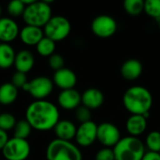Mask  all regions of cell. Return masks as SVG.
I'll list each match as a JSON object with an SVG mask.
<instances>
[{"instance_id": "6da1fadb", "label": "cell", "mask_w": 160, "mask_h": 160, "mask_svg": "<svg viewBox=\"0 0 160 160\" xmlns=\"http://www.w3.org/2000/svg\"><path fill=\"white\" fill-rule=\"evenodd\" d=\"M60 113L57 106L52 102L43 100H34L25 111V120L32 129L38 131H49L54 128L59 122Z\"/></svg>"}, {"instance_id": "4dcf8cb0", "label": "cell", "mask_w": 160, "mask_h": 160, "mask_svg": "<svg viewBox=\"0 0 160 160\" xmlns=\"http://www.w3.org/2000/svg\"><path fill=\"white\" fill-rule=\"evenodd\" d=\"M48 64H49V67L53 69L54 71H57L61 68H64L65 66V60H64V57L59 54V53H53L52 56L49 57L48 59Z\"/></svg>"}, {"instance_id": "ba28073f", "label": "cell", "mask_w": 160, "mask_h": 160, "mask_svg": "<svg viewBox=\"0 0 160 160\" xmlns=\"http://www.w3.org/2000/svg\"><path fill=\"white\" fill-rule=\"evenodd\" d=\"M53 86L52 80L45 76H38L24 84L22 89L29 93L35 100H43L52 94Z\"/></svg>"}, {"instance_id": "1f68e13d", "label": "cell", "mask_w": 160, "mask_h": 160, "mask_svg": "<svg viewBox=\"0 0 160 160\" xmlns=\"http://www.w3.org/2000/svg\"><path fill=\"white\" fill-rule=\"evenodd\" d=\"M10 82L15 87H17L18 89L19 88H22L24 86V84H26L28 82L27 76H26L25 73L16 71V72H14L12 74V76H11V82Z\"/></svg>"}, {"instance_id": "ac0fdd59", "label": "cell", "mask_w": 160, "mask_h": 160, "mask_svg": "<svg viewBox=\"0 0 160 160\" xmlns=\"http://www.w3.org/2000/svg\"><path fill=\"white\" fill-rule=\"evenodd\" d=\"M104 95L98 88H88L82 94V104L90 110H96L102 106Z\"/></svg>"}, {"instance_id": "5bb4252c", "label": "cell", "mask_w": 160, "mask_h": 160, "mask_svg": "<svg viewBox=\"0 0 160 160\" xmlns=\"http://www.w3.org/2000/svg\"><path fill=\"white\" fill-rule=\"evenodd\" d=\"M52 82L54 85L62 90L72 89L77 83V76L73 70L63 68L57 71H54Z\"/></svg>"}, {"instance_id": "8fae6325", "label": "cell", "mask_w": 160, "mask_h": 160, "mask_svg": "<svg viewBox=\"0 0 160 160\" xmlns=\"http://www.w3.org/2000/svg\"><path fill=\"white\" fill-rule=\"evenodd\" d=\"M75 140L82 147L92 145L98 140V125L93 121L81 124L77 128Z\"/></svg>"}, {"instance_id": "83f0119b", "label": "cell", "mask_w": 160, "mask_h": 160, "mask_svg": "<svg viewBox=\"0 0 160 160\" xmlns=\"http://www.w3.org/2000/svg\"><path fill=\"white\" fill-rule=\"evenodd\" d=\"M145 13L154 19H160V0H146L144 1Z\"/></svg>"}, {"instance_id": "f546056e", "label": "cell", "mask_w": 160, "mask_h": 160, "mask_svg": "<svg viewBox=\"0 0 160 160\" xmlns=\"http://www.w3.org/2000/svg\"><path fill=\"white\" fill-rule=\"evenodd\" d=\"M75 118L77 119V121H79L81 124L92 121V113H91V110L86 108L83 105L79 106L76 110H75Z\"/></svg>"}, {"instance_id": "d6a6232c", "label": "cell", "mask_w": 160, "mask_h": 160, "mask_svg": "<svg viewBox=\"0 0 160 160\" xmlns=\"http://www.w3.org/2000/svg\"><path fill=\"white\" fill-rule=\"evenodd\" d=\"M95 160H115L113 149L104 147L97 153Z\"/></svg>"}, {"instance_id": "3957f363", "label": "cell", "mask_w": 160, "mask_h": 160, "mask_svg": "<svg viewBox=\"0 0 160 160\" xmlns=\"http://www.w3.org/2000/svg\"><path fill=\"white\" fill-rule=\"evenodd\" d=\"M112 149L115 160H142L146 153L144 143L132 136L121 139Z\"/></svg>"}, {"instance_id": "e575fe53", "label": "cell", "mask_w": 160, "mask_h": 160, "mask_svg": "<svg viewBox=\"0 0 160 160\" xmlns=\"http://www.w3.org/2000/svg\"><path fill=\"white\" fill-rule=\"evenodd\" d=\"M8 140H9V138L8 136V133L4 130L0 129V151L3 150L4 146L6 145V143L8 142Z\"/></svg>"}, {"instance_id": "9c48e42d", "label": "cell", "mask_w": 160, "mask_h": 160, "mask_svg": "<svg viewBox=\"0 0 160 160\" xmlns=\"http://www.w3.org/2000/svg\"><path fill=\"white\" fill-rule=\"evenodd\" d=\"M92 32L98 38H108L113 36L117 31V22L107 14H101L94 18L91 22Z\"/></svg>"}, {"instance_id": "74e56055", "label": "cell", "mask_w": 160, "mask_h": 160, "mask_svg": "<svg viewBox=\"0 0 160 160\" xmlns=\"http://www.w3.org/2000/svg\"><path fill=\"white\" fill-rule=\"evenodd\" d=\"M0 111H1V105H0ZM1 113V112H0Z\"/></svg>"}, {"instance_id": "e0dca14e", "label": "cell", "mask_w": 160, "mask_h": 160, "mask_svg": "<svg viewBox=\"0 0 160 160\" xmlns=\"http://www.w3.org/2000/svg\"><path fill=\"white\" fill-rule=\"evenodd\" d=\"M122 77L128 81H135L141 77L142 73V64L140 60L130 58L125 61L120 68Z\"/></svg>"}, {"instance_id": "277c9868", "label": "cell", "mask_w": 160, "mask_h": 160, "mask_svg": "<svg viewBox=\"0 0 160 160\" xmlns=\"http://www.w3.org/2000/svg\"><path fill=\"white\" fill-rule=\"evenodd\" d=\"M47 160H82V154L71 142L54 139L47 146Z\"/></svg>"}, {"instance_id": "7a4b0ae2", "label": "cell", "mask_w": 160, "mask_h": 160, "mask_svg": "<svg viewBox=\"0 0 160 160\" xmlns=\"http://www.w3.org/2000/svg\"><path fill=\"white\" fill-rule=\"evenodd\" d=\"M123 104L131 114L144 115L152 108L153 96L147 88L141 85H134L125 92Z\"/></svg>"}, {"instance_id": "484cf974", "label": "cell", "mask_w": 160, "mask_h": 160, "mask_svg": "<svg viewBox=\"0 0 160 160\" xmlns=\"http://www.w3.org/2000/svg\"><path fill=\"white\" fill-rule=\"evenodd\" d=\"M146 147L150 152L160 153V132L158 130L151 131L145 140Z\"/></svg>"}, {"instance_id": "2e32d148", "label": "cell", "mask_w": 160, "mask_h": 160, "mask_svg": "<svg viewBox=\"0 0 160 160\" xmlns=\"http://www.w3.org/2000/svg\"><path fill=\"white\" fill-rule=\"evenodd\" d=\"M34 66H35V56L31 51L22 49L20 50L18 52H16L15 61H14V67L16 68V71L26 74L32 70Z\"/></svg>"}, {"instance_id": "d6986e66", "label": "cell", "mask_w": 160, "mask_h": 160, "mask_svg": "<svg viewBox=\"0 0 160 160\" xmlns=\"http://www.w3.org/2000/svg\"><path fill=\"white\" fill-rule=\"evenodd\" d=\"M147 128V119L143 115L131 114L126 123V128L129 136L139 137L143 134Z\"/></svg>"}, {"instance_id": "4316f807", "label": "cell", "mask_w": 160, "mask_h": 160, "mask_svg": "<svg viewBox=\"0 0 160 160\" xmlns=\"http://www.w3.org/2000/svg\"><path fill=\"white\" fill-rule=\"evenodd\" d=\"M8 13L9 14L10 18H18L20 16L22 17L25 6L22 3V0H12L8 4Z\"/></svg>"}, {"instance_id": "603a6c76", "label": "cell", "mask_w": 160, "mask_h": 160, "mask_svg": "<svg viewBox=\"0 0 160 160\" xmlns=\"http://www.w3.org/2000/svg\"><path fill=\"white\" fill-rule=\"evenodd\" d=\"M55 48H56V45H55V42L48 38H46L44 36V38L38 43V45L36 46V49H37V52L40 55V56H43V57H50L52 56L55 51Z\"/></svg>"}, {"instance_id": "30bf717a", "label": "cell", "mask_w": 160, "mask_h": 160, "mask_svg": "<svg viewBox=\"0 0 160 160\" xmlns=\"http://www.w3.org/2000/svg\"><path fill=\"white\" fill-rule=\"evenodd\" d=\"M121 133L117 126L104 122L98 126V141L107 148H113L121 140Z\"/></svg>"}, {"instance_id": "f1b7e54d", "label": "cell", "mask_w": 160, "mask_h": 160, "mask_svg": "<svg viewBox=\"0 0 160 160\" xmlns=\"http://www.w3.org/2000/svg\"><path fill=\"white\" fill-rule=\"evenodd\" d=\"M17 120L15 116L9 112H1L0 113V129L6 132L14 128Z\"/></svg>"}, {"instance_id": "8992f818", "label": "cell", "mask_w": 160, "mask_h": 160, "mask_svg": "<svg viewBox=\"0 0 160 160\" xmlns=\"http://www.w3.org/2000/svg\"><path fill=\"white\" fill-rule=\"evenodd\" d=\"M44 36L54 42L66 39L71 31L70 22L62 15L52 16L43 27Z\"/></svg>"}, {"instance_id": "8d00e7d4", "label": "cell", "mask_w": 160, "mask_h": 160, "mask_svg": "<svg viewBox=\"0 0 160 160\" xmlns=\"http://www.w3.org/2000/svg\"><path fill=\"white\" fill-rule=\"evenodd\" d=\"M158 26H159V29H160V19L158 20Z\"/></svg>"}, {"instance_id": "836d02e7", "label": "cell", "mask_w": 160, "mask_h": 160, "mask_svg": "<svg viewBox=\"0 0 160 160\" xmlns=\"http://www.w3.org/2000/svg\"><path fill=\"white\" fill-rule=\"evenodd\" d=\"M142 160H160V154L148 151L144 154Z\"/></svg>"}, {"instance_id": "44dd1931", "label": "cell", "mask_w": 160, "mask_h": 160, "mask_svg": "<svg viewBox=\"0 0 160 160\" xmlns=\"http://www.w3.org/2000/svg\"><path fill=\"white\" fill-rule=\"evenodd\" d=\"M18 88L11 82H5L0 85V105L9 106L14 103L18 98Z\"/></svg>"}, {"instance_id": "d590c367", "label": "cell", "mask_w": 160, "mask_h": 160, "mask_svg": "<svg viewBox=\"0 0 160 160\" xmlns=\"http://www.w3.org/2000/svg\"><path fill=\"white\" fill-rule=\"evenodd\" d=\"M1 14H2V7L0 5V18H1Z\"/></svg>"}, {"instance_id": "cb8c5ba5", "label": "cell", "mask_w": 160, "mask_h": 160, "mask_svg": "<svg viewBox=\"0 0 160 160\" xmlns=\"http://www.w3.org/2000/svg\"><path fill=\"white\" fill-rule=\"evenodd\" d=\"M31 132H32V128L25 119L17 121V123L13 128L14 137L22 139V140H27V138L30 136Z\"/></svg>"}, {"instance_id": "ab89813d", "label": "cell", "mask_w": 160, "mask_h": 160, "mask_svg": "<svg viewBox=\"0 0 160 160\" xmlns=\"http://www.w3.org/2000/svg\"><path fill=\"white\" fill-rule=\"evenodd\" d=\"M159 154H160V153H159Z\"/></svg>"}, {"instance_id": "5b68a950", "label": "cell", "mask_w": 160, "mask_h": 160, "mask_svg": "<svg viewBox=\"0 0 160 160\" xmlns=\"http://www.w3.org/2000/svg\"><path fill=\"white\" fill-rule=\"evenodd\" d=\"M50 1H34L29 6L25 7L22 19L26 25H32L37 27H44L52 15V8Z\"/></svg>"}, {"instance_id": "f35d334b", "label": "cell", "mask_w": 160, "mask_h": 160, "mask_svg": "<svg viewBox=\"0 0 160 160\" xmlns=\"http://www.w3.org/2000/svg\"><path fill=\"white\" fill-rule=\"evenodd\" d=\"M1 44H2V42H1V41H0V45H1Z\"/></svg>"}, {"instance_id": "d4e9b609", "label": "cell", "mask_w": 160, "mask_h": 160, "mask_svg": "<svg viewBox=\"0 0 160 160\" xmlns=\"http://www.w3.org/2000/svg\"><path fill=\"white\" fill-rule=\"evenodd\" d=\"M124 8L130 16H138L144 9L143 0H126L124 2Z\"/></svg>"}, {"instance_id": "7c38bea8", "label": "cell", "mask_w": 160, "mask_h": 160, "mask_svg": "<svg viewBox=\"0 0 160 160\" xmlns=\"http://www.w3.org/2000/svg\"><path fill=\"white\" fill-rule=\"evenodd\" d=\"M20 28L14 19L10 17L0 18V41L9 44L15 40L20 34Z\"/></svg>"}, {"instance_id": "7402d4cb", "label": "cell", "mask_w": 160, "mask_h": 160, "mask_svg": "<svg viewBox=\"0 0 160 160\" xmlns=\"http://www.w3.org/2000/svg\"><path fill=\"white\" fill-rule=\"evenodd\" d=\"M16 52L14 48L8 43H2L0 45V68L8 69L14 66Z\"/></svg>"}, {"instance_id": "4fadbf2b", "label": "cell", "mask_w": 160, "mask_h": 160, "mask_svg": "<svg viewBox=\"0 0 160 160\" xmlns=\"http://www.w3.org/2000/svg\"><path fill=\"white\" fill-rule=\"evenodd\" d=\"M57 102L64 110H76L82 104V95L75 88L62 90L58 95Z\"/></svg>"}, {"instance_id": "ffe728a7", "label": "cell", "mask_w": 160, "mask_h": 160, "mask_svg": "<svg viewBox=\"0 0 160 160\" xmlns=\"http://www.w3.org/2000/svg\"><path fill=\"white\" fill-rule=\"evenodd\" d=\"M53 130L56 139L70 142L71 140L75 139L77 127L73 122L64 119V120H59V122L54 127Z\"/></svg>"}, {"instance_id": "52a82bcc", "label": "cell", "mask_w": 160, "mask_h": 160, "mask_svg": "<svg viewBox=\"0 0 160 160\" xmlns=\"http://www.w3.org/2000/svg\"><path fill=\"white\" fill-rule=\"evenodd\" d=\"M6 160H26L31 153V146L27 140L11 138L1 151Z\"/></svg>"}, {"instance_id": "9a60e30c", "label": "cell", "mask_w": 160, "mask_h": 160, "mask_svg": "<svg viewBox=\"0 0 160 160\" xmlns=\"http://www.w3.org/2000/svg\"><path fill=\"white\" fill-rule=\"evenodd\" d=\"M19 38L21 41L27 46H37L44 38V32L40 27L25 25L20 30Z\"/></svg>"}]
</instances>
